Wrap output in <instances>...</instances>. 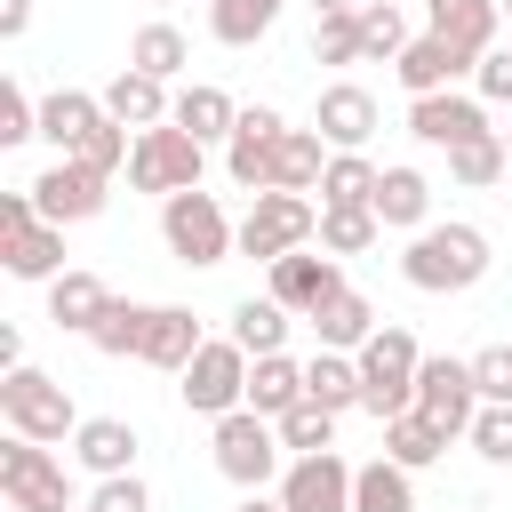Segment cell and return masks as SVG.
<instances>
[{"instance_id":"obj_31","label":"cell","mask_w":512,"mask_h":512,"mask_svg":"<svg viewBox=\"0 0 512 512\" xmlns=\"http://www.w3.org/2000/svg\"><path fill=\"white\" fill-rule=\"evenodd\" d=\"M176 128H192L200 144H216V136L232 144V128H240V104H232L224 88H208V80H192V88L176 96Z\"/></svg>"},{"instance_id":"obj_45","label":"cell","mask_w":512,"mask_h":512,"mask_svg":"<svg viewBox=\"0 0 512 512\" xmlns=\"http://www.w3.org/2000/svg\"><path fill=\"white\" fill-rule=\"evenodd\" d=\"M24 136H40V104L8 80V88H0V144H24Z\"/></svg>"},{"instance_id":"obj_44","label":"cell","mask_w":512,"mask_h":512,"mask_svg":"<svg viewBox=\"0 0 512 512\" xmlns=\"http://www.w3.org/2000/svg\"><path fill=\"white\" fill-rule=\"evenodd\" d=\"M472 384H480V400L512 408V344H488V352H472Z\"/></svg>"},{"instance_id":"obj_25","label":"cell","mask_w":512,"mask_h":512,"mask_svg":"<svg viewBox=\"0 0 512 512\" xmlns=\"http://www.w3.org/2000/svg\"><path fill=\"white\" fill-rule=\"evenodd\" d=\"M112 312V288L96 280V272H64V280H48V320L56 328H72V336H96V320Z\"/></svg>"},{"instance_id":"obj_3","label":"cell","mask_w":512,"mask_h":512,"mask_svg":"<svg viewBox=\"0 0 512 512\" xmlns=\"http://www.w3.org/2000/svg\"><path fill=\"white\" fill-rule=\"evenodd\" d=\"M200 168H208V144L192 136V128H144L136 136V152H128V184L136 192H160V200H176V192H200Z\"/></svg>"},{"instance_id":"obj_2","label":"cell","mask_w":512,"mask_h":512,"mask_svg":"<svg viewBox=\"0 0 512 512\" xmlns=\"http://www.w3.org/2000/svg\"><path fill=\"white\" fill-rule=\"evenodd\" d=\"M352 360H360V408H368L376 424H392V416L416 408V368H424V352H416L408 328H376Z\"/></svg>"},{"instance_id":"obj_43","label":"cell","mask_w":512,"mask_h":512,"mask_svg":"<svg viewBox=\"0 0 512 512\" xmlns=\"http://www.w3.org/2000/svg\"><path fill=\"white\" fill-rule=\"evenodd\" d=\"M488 464H512V408H496V400H480V416H472V432H464Z\"/></svg>"},{"instance_id":"obj_26","label":"cell","mask_w":512,"mask_h":512,"mask_svg":"<svg viewBox=\"0 0 512 512\" xmlns=\"http://www.w3.org/2000/svg\"><path fill=\"white\" fill-rule=\"evenodd\" d=\"M312 328H320V352H360L368 336H376V304L360 296V288H336L320 312H304Z\"/></svg>"},{"instance_id":"obj_37","label":"cell","mask_w":512,"mask_h":512,"mask_svg":"<svg viewBox=\"0 0 512 512\" xmlns=\"http://www.w3.org/2000/svg\"><path fill=\"white\" fill-rule=\"evenodd\" d=\"M128 64H136V72H152V80H176V72L192 64V48H184V32H176V24H144V32L128 40Z\"/></svg>"},{"instance_id":"obj_47","label":"cell","mask_w":512,"mask_h":512,"mask_svg":"<svg viewBox=\"0 0 512 512\" xmlns=\"http://www.w3.org/2000/svg\"><path fill=\"white\" fill-rule=\"evenodd\" d=\"M88 512H152V496H144V480H136V472H120V480H96Z\"/></svg>"},{"instance_id":"obj_30","label":"cell","mask_w":512,"mask_h":512,"mask_svg":"<svg viewBox=\"0 0 512 512\" xmlns=\"http://www.w3.org/2000/svg\"><path fill=\"white\" fill-rule=\"evenodd\" d=\"M352 512H416V480H408V464H392V456L360 464V472H352Z\"/></svg>"},{"instance_id":"obj_11","label":"cell","mask_w":512,"mask_h":512,"mask_svg":"<svg viewBox=\"0 0 512 512\" xmlns=\"http://www.w3.org/2000/svg\"><path fill=\"white\" fill-rule=\"evenodd\" d=\"M112 176H96V168H80V160H56V168H40L32 176V208H40V224H88V216H104V192Z\"/></svg>"},{"instance_id":"obj_17","label":"cell","mask_w":512,"mask_h":512,"mask_svg":"<svg viewBox=\"0 0 512 512\" xmlns=\"http://www.w3.org/2000/svg\"><path fill=\"white\" fill-rule=\"evenodd\" d=\"M312 128H320V144H336V152H360V144L376 136V96H368L360 80H336V88H320V104H312Z\"/></svg>"},{"instance_id":"obj_9","label":"cell","mask_w":512,"mask_h":512,"mask_svg":"<svg viewBox=\"0 0 512 512\" xmlns=\"http://www.w3.org/2000/svg\"><path fill=\"white\" fill-rule=\"evenodd\" d=\"M0 496H8V512H64V504H72L64 464H56L40 440H24V432L0 440Z\"/></svg>"},{"instance_id":"obj_8","label":"cell","mask_w":512,"mask_h":512,"mask_svg":"<svg viewBox=\"0 0 512 512\" xmlns=\"http://www.w3.org/2000/svg\"><path fill=\"white\" fill-rule=\"evenodd\" d=\"M216 472L232 480V488H264L272 472H280V424L272 416H256V408H232V416H216Z\"/></svg>"},{"instance_id":"obj_18","label":"cell","mask_w":512,"mask_h":512,"mask_svg":"<svg viewBox=\"0 0 512 512\" xmlns=\"http://www.w3.org/2000/svg\"><path fill=\"white\" fill-rule=\"evenodd\" d=\"M200 344H208V336H200V320H192L184 304H152V312H144V336H136V360H144V368L184 376Z\"/></svg>"},{"instance_id":"obj_35","label":"cell","mask_w":512,"mask_h":512,"mask_svg":"<svg viewBox=\"0 0 512 512\" xmlns=\"http://www.w3.org/2000/svg\"><path fill=\"white\" fill-rule=\"evenodd\" d=\"M440 448H448V432H440L432 416H416V408L384 424V456H392V464H408V472H424V464H432Z\"/></svg>"},{"instance_id":"obj_27","label":"cell","mask_w":512,"mask_h":512,"mask_svg":"<svg viewBox=\"0 0 512 512\" xmlns=\"http://www.w3.org/2000/svg\"><path fill=\"white\" fill-rule=\"evenodd\" d=\"M320 176H328L320 128H288L280 152H272V192H320Z\"/></svg>"},{"instance_id":"obj_28","label":"cell","mask_w":512,"mask_h":512,"mask_svg":"<svg viewBox=\"0 0 512 512\" xmlns=\"http://www.w3.org/2000/svg\"><path fill=\"white\" fill-rule=\"evenodd\" d=\"M376 184H384V168H376L368 152H328L320 208H376Z\"/></svg>"},{"instance_id":"obj_4","label":"cell","mask_w":512,"mask_h":512,"mask_svg":"<svg viewBox=\"0 0 512 512\" xmlns=\"http://www.w3.org/2000/svg\"><path fill=\"white\" fill-rule=\"evenodd\" d=\"M312 240H320V208L304 192H256V208L240 216V256H256V264H280Z\"/></svg>"},{"instance_id":"obj_23","label":"cell","mask_w":512,"mask_h":512,"mask_svg":"<svg viewBox=\"0 0 512 512\" xmlns=\"http://www.w3.org/2000/svg\"><path fill=\"white\" fill-rule=\"evenodd\" d=\"M424 8H432V32H440V40H456L472 64L496 48V24H504V8H496V0H424Z\"/></svg>"},{"instance_id":"obj_33","label":"cell","mask_w":512,"mask_h":512,"mask_svg":"<svg viewBox=\"0 0 512 512\" xmlns=\"http://www.w3.org/2000/svg\"><path fill=\"white\" fill-rule=\"evenodd\" d=\"M304 400H320L328 416L360 408V360H344V352H320V360H304Z\"/></svg>"},{"instance_id":"obj_6","label":"cell","mask_w":512,"mask_h":512,"mask_svg":"<svg viewBox=\"0 0 512 512\" xmlns=\"http://www.w3.org/2000/svg\"><path fill=\"white\" fill-rule=\"evenodd\" d=\"M160 240H168L176 264H224V256L240 248V232L224 224L216 192H176V200H160Z\"/></svg>"},{"instance_id":"obj_12","label":"cell","mask_w":512,"mask_h":512,"mask_svg":"<svg viewBox=\"0 0 512 512\" xmlns=\"http://www.w3.org/2000/svg\"><path fill=\"white\" fill-rule=\"evenodd\" d=\"M280 136H288V120H280L272 104H248V112H240V128H232V144H224V168H232L240 192H272V152H280Z\"/></svg>"},{"instance_id":"obj_14","label":"cell","mask_w":512,"mask_h":512,"mask_svg":"<svg viewBox=\"0 0 512 512\" xmlns=\"http://www.w3.org/2000/svg\"><path fill=\"white\" fill-rule=\"evenodd\" d=\"M104 128H112L104 96H80V88H56V96H40V136L56 144V160H80V152H88Z\"/></svg>"},{"instance_id":"obj_38","label":"cell","mask_w":512,"mask_h":512,"mask_svg":"<svg viewBox=\"0 0 512 512\" xmlns=\"http://www.w3.org/2000/svg\"><path fill=\"white\" fill-rule=\"evenodd\" d=\"M504 168H512L504 128H488V136H472V144H456V152H448V176H456V184H472V192H480V184H496Z\"/></svg>"},{"instance_id":"obj_10","label":"cell","mask_w":512,"mask_h":512,"mask_svg":"<svg viewBox=\"0 0 512 512\" xmlns=\"http://www.w3.org/2000/svg\"><path fill=\"white\" fill-rule=\"evenodd\" d=\"M416 416H432L448 440H456V432H472V416H480L472 360H448V352H432V360L416 368Z\"/></svg>"},{"instance_id":"obj_42","label":"cell","mask_w":512,"mask_h":512,"mask_svg":"<svg viewBox=\"0 0 512 512\" xmlns=\"http://www.w3.org/2000/svg\"><path fill=\"white\" fill-rule=\"evenodd\" d=\"M312 56H320V64H360V8H352V16H320Z\"/></svg>"},{"instance_id":"obj_41","label":"cell","mask_w":512,"mask_h":512,"mask_svg":"<svg viewBox=\"0 0 512 512\" xmlns=\"http://www.w3.org/2000/svg\"><path fill=\"white\" fill-rule=\"evenodd\" d=\"M144 312H152V304H128V296H112V312L96 320V336H88V344H96V352H112V360H136V336H144Z\"/></svg>"},{"instance_id":"obj_29","label":"cell","mask_w":512,"mask_h":512,"mask_svg":"<svg viewBox=\"0 0 512 512\" xmlns=\"http://www.w3.org/2000/svg\"><path fill=\"white\" fill-rule=\"evenodd\" d=\"M248 408H256V416H272V424H280L288 408H304V368H296L288 352L256 360V368H248Z\"/></svg>"},{"instance_id":"obj_13","label":"cell","mask_w":512,"mask_h":512,"mask_svg":"<svg viewBox=\"0 0 512 512\" xmlns=\"http://www.w3.org/2000/svg\"><path fill=\"white\" fill-rule=\"evenodd\" d=\"M352 472H360V464H344L336 448H328V456H296V464L280 472V504H288V512H352Z\"/></svg>"},{"instance_id":"obj_39","label":"cell","mask_w":512,"mask_h":512,"mask_svg":"<svg viewBox=\"0 0 512 512\" xmlns=\"http://www.w3.org/2000/svg\"><path fill=\"white\" fill-rule=\"evenodd\" d=\"M376 240H384L376 208H320V248H328V256H360V248H376Z\"/></svg>"},{"instance_id":"obj_20","label":"cell","mask_w":512,"mask_h":512,"mask_svg":"<svg viewBox=\"0 0 512 512\" xmlns=\"http://www.w3.org/2000/svg\"><path fill=\"white\" fill-rule=\"evenodd\" d=\"M336 288H344V272H336V256H328V248H320V256H312V248H296V256H280V264H272V304H288V312H320Z\"/></svg>"},{"instance_id":"obj_36","label":"cell","mask_w":512,"mask_h":512,"mask_svg":"<svg viewBox=\"0 0 512 512\" xmlns=\"http://www.w3.org/2000/svg\"><path fill=\"white\" fill-rule=\"evenodd\" d=\"M272 16H280V0H208V32H216L224 48L264 40V32H272Z\"/></svg>"},{"instance_id":"obj_46","label":"cell","mask_w":512,"mask_h":512,"mask_svg":"<svg viewBox=\"0 0 512 512\" xmlns=\"http://www.w3.org/2000/svg\"><path fill=\"white\" fill-rule=\"evenodd\" d=\"M472 88H480L488 104H512V40H504V48H488V56L472 64Z\"/></svg>"},{"instance_id":"obj_48","label":"cell","mask_w":512,"mask_h":512,"mask_svg":"<svg viewBox=\"0 0 512 512\" xmlns=\"http://www.w3.org/2000/svg\"><path fill=\"white\" fill-rule=\"evenodd\" d=\"M32 24V0H0V40H16Z\"/></svg>"},{"instance_id":"obj_24","label":"cell","mask_w":512,"mask_h":512,"mask_svg":"<svg viewBox=\"0 0 512 512\" xmlns=\"http://www.w3.org/2000/svg\"><path fill=\"white\" fill-rule=\"evenodd\" d=\"M376 224H392V232H424L432 224V184H424V168H384V184H376Z\"/></svg>"},{"instance_id":"obj_52","label":"cell","mask_w":512,"mask_h":512,"mask_svg":"<svg viewBox=\"0 0 512 512\" xmlns=\"http://www.w3.org/2000/svg\"><path fill=\"white\" fill-rule=\"evenodd\" d=\"M504 16H512V0H504Z\"/></svg>"},{"instance_id":"obj_22","label":"cell","mask_w":512,"mask_h":512,"mask_svg":"<svg viewBox=\"0 0 512 512\" xmlns=\"http://www.w3.org/2000/svg\"><path fill=\"white\" fill-rule=\"evenodd\" d=\"M72 456H80L96 480H120V472H136V424H128V416H88V424L72 432Z\"/></svg>"},{"instance_id":"obj_49","label":"cell","mask_w":512,"mask_h":512,"mask_svg":"<svg viewBox=\"0 0 512 512\" xmlns=\"http://www.w3.org/2000/svg\"><path fill=\"white\" fill-rule=\"evenodd\" d=\"M232 512H288V504H280V496H240Z\"/></svg>"},{"instance_id":"obj_21","label":"cell","mask_w":512,"mask_h":512,"mask_svg":"<svg viewBox=\"0 0 512 512\" xmlns=\"http://www.w3.org/2000/svg\"><path fill=\"white\" fill-rule=\"evenodd\" d=\"M104 112H112L120 128H136V136H144V128H168V120H176V96H168V80H152V72H136V64H128V72L104 88Z\"/></svg>"},{"instance_id":"obj_19","label":"cell","mask_w":512,"mask_h":512,"mask_svg":"<svg viewBox=\"0 0 512 512\" xmlns=\"http://www.w3.org/2000/svg\"><path fill=\"white\" fill-rule=\"evenodd\" d=\"M0 264L16 280H64V224H40V216L0 224Z\"/></svg>"},{"instance_id":"obj_16","label":"cell","mask_w":512,"mask_h":512,"mask_svg":"<svg viewBox=\"0 0 512 512\" xmlns=\"http://www.w3.org/2000/svg\"><path fill=\"white\" fill-rule=\"evenodd\" d=\"M408 136L456 152V144L488 136V112H480V96H456V88H448V96H416V104H408Z\"/></svg>"},{"instance_id":"obj_5","label":"cell","mask_w":512,"mask_h":512,"mask_svg":"<svg viewBox=\"0 0 512 512\" xmlns=\"http://www.w3.org/2000/svg\"><path fill=\"white\" fill-rule=\"evenodd\" d=\"M0 416H8V432L40 440V448L88 424V416H72V392H64L56 376H40V368H8V376H0Z\"/></svg>"},{"instance_id":"obj_50","label":"cell","mask_w":512,"mask_h":512,"mask_svg":"<svg viewBox=\"0 0 512 512\" xmlns=\"http://www.w3.org/2000/svg\"><path fill=\"white\" fill-rule=\"evenodd\" d=\"M312 8H320V16H352L360 0H312Z\"/></svg>"},{"instance_id":"obj_1","label":"cell","mask_w":512,"mask_h":512,"mask_svg":"<svg viewBox=\"0 0 512 512\" xmlns=\"http://www.w3.org/2000/svg\"><path fill=\"white\" fill-rule=\"evenodd\" d=\"M488 232L480 224H424L408 248H400V272H408V288H424V296H464V288H480L488 280Z\"/></svg>"},{"instance_id":"obj_34","label":"cell","mask_w":512,"mask_h":512,"mask_svg":"<svg viewBox=\"0 0 512 512\" xmlns=\"http://www.w3.org/2000/svg\"><path fill=\"white\" fill-rule=\"evenodd\" d=\"M400 48H408L400 0H360V64H400Z\"/></svg>"},{"instance_id":"obj_7","label":"cell","mask_w":512,"mask_h":512,"mask_svg":"<svg viewBox=\"0 0 512 512\" xmlns=\"http://www.w3.org/2000/svg\"><path fill=\"white\" fill-rule=\"evenodd\" d=\"M176 392H184L192 416H232V408H248V352H240L232 336H208V344L192 352V368L176 376Z\"/></svg>"},{"instance_id":"obj_32","label":"cell","mask_w":512,"mask_h":512,"mask_svg":"<svg viewBox=\"0 0 512 512\" xmlns=\"http://www.w3.org/2000/svg\"><path fill=\"white\" fill-rule=\"evenodd\" d=\"M232 344H240L248 360H272V352L288 344V304H272V296H248V304L232 312Z\"/></svg>"},{"instance_id":"obj_40","label":"cell","mask_w":512,"mask_h":512,"mask_svg":"<svg viewBox=\"0 0 512 512\" xmlns=\"http://www.w3.org/2000/svg\"><path fill=\"white\" fill-rule=\"evenodd\" d=\"M280 448H296V456H328V448H336V416H328L320 400L288 408V416H280Z\"/></svg>"},{"instance_id":"obj_15","label":"cell","mask_w":512,"mask_h":512,"mask_svg":"<svg viewBox=\"0 0 512 512\" xmlns=\"http://www.w3.org/2000/svg\"><path fill=\"white\" fill-rule=\"evenodd\" d=\"M392 72H400V88H408V104H416V96H448V88L472 72V56H464L456 40H440V32H416Z\"/></svg>"},{"instance_id":"obj_51","label":"cell","mask_w":512,"mask_h":512,"mask_svg":"<svg viewBox=\"0 0 512 512\" xmlns=\"http://www.w3.org/2000/svg\"><path fill=\"white\" fill-rule=\"evenodd\" d=\"M504 152H512V128H504Z\"/></svg>"}]
</instances>
